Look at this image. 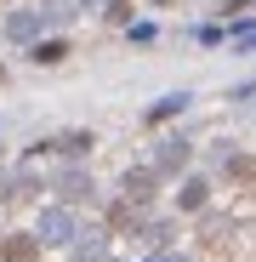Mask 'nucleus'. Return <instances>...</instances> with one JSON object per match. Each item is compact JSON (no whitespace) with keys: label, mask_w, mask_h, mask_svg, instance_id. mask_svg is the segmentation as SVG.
Segmentation results:
<instances>
[{"label":"nucleus","mask_w":256,"mask_h":262,"mask_svg":"<svg viewBox=\"0 0 256 262\" xmlns=\"http://www.w3.org/2000/svg\"><path fill=\"white\" fill-rule=\"evenodd\" d=\"M143 165L154 171L159 183H177L182 171L194 165V143L182 137V131H165V137H154V143H148V154H143Z\"/></svg>","instance_id":"f257e3e1"},{"label":"nucleus","mask_w":256,"mask_h":262,"mask_svg":"<svg viewBox=\"0 0 256 262\" xmlns=\"http://www.w3.org/2000/svg\"><path fill=\"white\" fill-rule=\"evenodd\" d=\"M29 234H34L40 251H68V239L80 234V211L52 200V205H40V211H34V228H29Z\"/></svg>","instance_id":"f03ea898"},{"label":"nucleus","mask_w":256,"mask_h":262,"mask_svg":"<svg viewBox=\"0 0 256 262\" xmlns=\"http://www.w3.org/2000/svg\"><path fill=\"white\" fill-rule=\"evenodd\" d=\"M91 148H97V131H57V137H34L23 148V165H34V160H85Z\"/></svg>","instance_id":"7ed1b4c3"},{"label":"nucleus","mask_w":256,"mask_h":262,"mask_svg":"<svg viewBox=\"0 0 256 262\" xmlns=\"http://www.w3.org/2000/svg\"><path fill=\"white\" fill-rule=\"evenodd\" d=\"M52 200L57 205H97V177H91V171H85L80 160H63L57 171H52Z\"/></svg>","instance_id":"20e7f679"},{"label":"nucleus","mask_w":256,"mask_h":262,"mask_svg":"<svg viewBox=\"0 0 256 262\" xmlns=\"http://www.w3.org/2000/svg\"><path fill=\"white\" fill-rule=\"evenodd\" d=\"M0 34H6L12 46H29V40H40V34H52V17L40 12V6H12L6 17H0Z\"/></svg>","instance_id":"39448f33"},{"label":"nucleus","mask_w":256,"mask_h":262,"mask_svg":"<svg viewBox=\"0 0 256 262\" xmlns=\"http://www.w3.org/2000/svg\"><path fill=\"white\" fill-rule=\"evenodd\" d=\"M211 183L205 171H182V183H177V216H199V211H211Z\"/></svg>","instance_id":"423d86ee"},{"label":"nucleus","mask_w":256,"mask_h":262,"mask_svg":"<svg viewBox=\"0 0 256 262\" xmlns=\"http://www.w3.org/2000/svg\"><path fill=\"white\" fill-rule=\"evenodd\" d=\"M108 239H114V234H108L103 223H80V234L68 239V262H103V256H108Z\"/></svg>","instance_id":"0eeeda50"},{"label":"nucleus","mask_w":256,"mask_h":262,"mask_svg":"<svg viewBox=\"0 0 256 262\" xmlns=\"http://www.w3.org/2000/svg\"><path fill=\"white\" fill-rule=\"evenodd\" d=\"M154 188H159V177H154L148 165H137V171L125 165V177H120V200L131 205V211H148V205H154Z\"/></svg>","instance_id":"6e6552de"},{"label":"nucleus","mask_w":256,"mask_h":262,"mask_svg":"<svg viewBox=\"0 0 256 262\" xmlns=\"http://www.w3.org/2000/svg\"><path fill=\"white\" fill-rule=\"evenodd\" d=\"M23 52H29V63H34V69H57V63H68V57H74V46H68L63 34H40V40H29Z\"/></svg>","instance_id":"1a4fd4ad"},{"label":"nucleus","mask_w":256,"mask_h":262,"mask_svg":"<svg viewBox=\"0 0 256 262\" xmlns=\"http://www.w3.org/2000/svg\"><path fill=\"white\" fill-rule=\"evenodd\" d=\"M188 108H194V92H188V85H177V92L154 97V103L143 108V120H148V125H165V120H177V114H188Z\"/></svg>","instance_id":"9d476101"},{"label":"nucleus","mask_w":256,"mask_h":262,"mask_svg":"<svg viewBox=\"0 0 256 262\" xmlns=\"http://www.w3.org/2000/svg\"><path fill=\"white\" fill-rule=\"evenodd\" d=\"M217 171L234 177V183H250V177H256V160L239 154V143H217Z\"/></svg>","instance_id":"9b49d317"},{"label":"nucleus","mask_w":256,"mask_h":262,"mask_svg":"<svg viewBox=\"0 0 256 262\" xmlns=\"http://www.w3.org/2000/svg\"><path fill=\"white\" fill-rule=\"evenodd\" d=\"M23 194H40V177H34L29 165H17V171L0 177V200H23Z\"/></svg>","instance_id":"f8f14e48"},{"label":"nucleus","mask_w":256,"mask_h":262,"mask_svg":"<svg viewBox=\"0 0 256 262\" xmlns=\"http://www.w3.org/2000/svg\"><path fill=\"white\" fill-rule=\"evenodd\" d=\"M0 256L6 262H34L40 245H34V234H0Z\"/></svg>","instance_id":"ddd939ff"},{"label":"nucleus","mask_w":256,"mask_h":262,"mask_svg":"<svg viewBox=\"0 0 256 262\" xmlns=\"http://www.w3.org/2000/svg\"><path fill=\"white\" fill-rule=\"evenodd\" d=\"M131 239H137L143 251H159V245H171V216H154V223H143Z\"/></svg>","instance_id":"4468645a"},{"label":"nucleus","mask_w":256,"mask_h":262,"mask_svg":"<svg viewBox=\"0 0 256 262\" xmlns=\"http://www.w3.org/2000/svg\"><path fill=\"white\" fill-rule=\"evenodd\" d=\"M40 12L52 17V29H68L74 17H85V12H80V0H40Z\"/></svg>","instance_id":"2eb2a0df"},{"label":"nucleus","mask_w":256,"mask_h":262,"mask_svg":"<svg viewBox=\"0 0 256 262\" xmlns=\"http://www.w3.org/2000/svg\"><path fill=\"white\" fill-rule=\"evenodd\" d=\"M194 46H205V52H211V46H228V23H222V17H205V23L194 29Z\"/></svg>","instance_id":"dca6fc26"},{"label":"nucleus","mask_w":256,"mask_h":262,"mask_svg":"<svg viewBox=\"0 0 256 262\" xmlns=\"http://www.w3.org/2000/svg\"><path fill=\"white\" fill-rule=\"evenodd\" d=\"M125 40H131V46H154V40H159V23H154V17H131V23H125Z\"/></svg>","instance_id":"f3484780"},{"label":"nucleus","mask_w":256,"mask_h":262,"mask_svg":"<svg viewBox=\"0 0 256 262\" xmlns=\"http://www.w3.org/2000/svg\"><path fill=\"white\" fill-rule=\"evenodd\" d=\"M103 17H108L114 29H125V23L137 17V0H103Z\"/></svg>","instance_id":"a211bd4d"},{"label":"nucleus","mask_w":256,"mask_h":262,"mask_svg":"<svg viewBox=\"0 0 256 262\" xmlns=\"http://www.w3.org/2000/svg\"><path fill=\"white\" fill-rule=\"evenodd\" d=\"M211 12L217 17H245V12H256V0H211Z\"/></svg>","instance_id":"6ab92c4d"},{"label":"nucleus","mask_w":256,"mask_h":262,"mask_svg":"<svg viewBox=\"0 0 256 262\" xmlns=\"http://www.w3.org/2000/svg\"><path fill=\"white\" fill-rule=\"evenodd\" d=\"M228 46H234L239 57H250V52H256V23H250V29H239V34L228 40Z\"/></svg>","instance_id":"aec40b11"},{"label":"nucleus","mask_w":256,"mask_h":262,"mask_svg":"<svg viewBox=\"0 0 256 262\" xmlns=\"http://www.w3.org/2000/svg\"><path fill=\"white\" fill-rule=\"evenodd\" d=\"M143 262H194V256H188V251H177V245H159V251H148Z\"/></svg>","instance_id":"412c9836"},{"label":"nucleus","mask_w":256,"mask_h":262,"mask_svg":"<svg viewBox=\"0 0 256 262\" xmlns=\"http://www.w3.org/2000/svg\"><path fill=\"white\" fill-rule=\"evenodd\" d=\"M80 12H103V0H80Z\"/></svg>","instance_id":"4be33fe9"},{"label":"nucleus","mask_w":256,"mask_h":262,"mask_svg":"<svg viewBox=\"0 0 256 262\" xmlns=\"http://www.w3.org/2000/svg\"><path fill=\"white\" fill-rule=\"evenodd\" d=\"M148 6H182V0H148Z\"/></svg>","instance_id":"5701e85b"},{"label":"nucleus","mask_w":256,"mask_h":262,"mask_svg":"<svg viewBox=\"0 0 256 262\" xmlns=\"http://www.w3.org/2000/svg\"><path fill=\"white\" fill-rule=\"evenodd\" d=\"M103 262H120V256H103Z\"/></svg>","instance_id":"b1692460"}]
</instances>
